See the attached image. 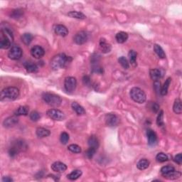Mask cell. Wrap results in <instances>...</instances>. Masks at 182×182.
I'll return each mask as SVG.
<instances>
[{"instance_id": "obj_1", "label": "cell", "mask_w": 182, "mask_h": 182, "mask_svg": "<svg viewBox=\"0 0 182 182\" xmlns=\"http://www.w3.org/2000/svg\"><path fill=\"white\" fill-rule=\"evenodd\" d=\"M72 58L70 56H67L65 54H58L53 57L51 61V66L53 70L56 71L64 68L68 64Z\"/></svg>"}, {"instance_id": "obj_2", "label": "cell", "mask_w": 182, "mask_h": 182, "mask_svg": "<svg viewBox=\"0 0 182 182\" xmlns=\"http://www.w3.org/2000/svg\"><path fill=\"white\" fill-rule=\"evenodd\" d=\"M19 96V89L15 87H8L3 89L1 92L0 99L1 101H6V100H14L17 99Z\"/></svg>"}, {"instance_id": "obj_3", "label": "cell", "mask_w": 182, "mask_h": 182, "mask_svg": "<svg viewBox=\"0 0 182 182\" xmlns=\"http://www.w3.org/2000/svg\"><path fill=\"white\" fill-rule=\"evenodd\" d=\"M42 98L46 103L54 108L58 107L62 102V99L60 96L50 93H44L42 95Z\"/></svg>"}, {"instance_id": "obj_4", "label": "cell", "mask_w": 182, "mask_h": 182, "mask_svg": "<svg viewBox=\"0 0 182 182\" xmlns=\"http://www.w3.org/2000/svg\"><path fill=\"white\" fill-rule=\"evenodd\" d=\"M130 94L132 100L135 102H137V103L140 104L144 103L146 101V99H147L145 93L142 89H140V88H136V87L132 88L130 90Z\"/></svg>"}, {"instance_id": "obj_5", "label": "cell", "mask_w": 182, "mask_h": 182, "mask_svg": "<svg viewBox=\"0 0 182 182\" xmlns=\"http://www.w3.org/2000/svg\"><path fill=\"white\" fill-rule=\"evenodd\" d=\"M46 114L49 118L56 121H62L66 118L64 113L58 109H50L47 111Z\"/></svg>"}, {"instance_id": "obj_6", "label": "cell", "mask_w": 182, "mask_h": 182, "mask_svg": "<svg viewBox=\"0 0 182 182\" xmlns=\"http://www.w3.org/2000/svg\"><path fill=\"white\" fill-rule=\"evenodd\" d=\"M77 80L74 77H67L64 81V87L67 92L72 93L76 88Z\"/></svg>"}, {"instance_id": "obj_7", "label": "cell", "mask_w": 182, "mask_h": 182, "mask_svg": "<svg viewBox=\"0 0 182 182\" xmlns=\"http://www.w3.org/2000/svg\"><path fill=\"white\" fill-rule=\"evenodd\" d=\"M22 49L20 47L18 46H14L13 47H11L9 53H8V56L11 60H19L22 56Z\"/></svg>"}, {"instance_id": "obj_8", "label": "cell", "mask_w": 182, "mask_h": 182, "mask_svg": "<svg viewBox=\"0 0 182 182\" xmlns=\"http://www.w3.org/2000/svg\"><path fill=\"white\" fill-rule=\"evenodd\" d=\"M88 39V35L86 31H79L74 36V42L78 45H82L84 44L85 43L87 42Z\"/></svg>"}, {"instance_id": "obj_9", "label": "cell", "mask_w": 182, "mask_h": 182, "mask_svg": "<svg viewBox=\"0 0 182 182\" xmlns=\"http://www.w3.org/2000/svg\"><path fill=\"white\" fill-rule=\"evenodd\" d=\"M105 122L106 124L109 127H115L119 124L120 120L116 115L112 113L107 114L105 115Z\"/></svg>"}, {"instance_id": "obj_10", "label": "cell", "mask_w": 182, "mask_h": 182, "mask_svg": "<svg viewBox=\"0 0 182 182\" xmlns=\"http://www.w3.org/2000/svg\"><path fill=\"white\" fill-rule=\"evenodd\" d=\"M31 54L33 58L39 59L44 56L45 51L40 46H35L31 49Z\"/></svg>"}, {"instance_id": "obj_11", "label": "cell", "mask_w": 182, "mask_h": 182, "mask_svg": "<svg viewBox=\"0 0 182 182\" xmlns=\"http://www.w3.org/2000/svg\"><path fill=\"white\" fill-rule=\"evenodd\" d=\"M51 169L57 173H63L66 171L67 166L61 162H56L51 165Z\"/></svg>"}, {"instance_id": "obj_12", "label": "cell", "mask_w": 182, "mask_h": 182, "mask_svg": "<svg viewBox=\"0 0 182 182\" xmlns=\"http://www.w3.org/2000/svg\"><path fill=\"white\" fill-rule=\"evenodd\" d=\"M55 33H56L57 35L61 36H66L68 34V29L65 27L64 25L62 24H58L55 27L54 29Z\"/></svg>"}, {"instance_id": "obj_13", "label": "cell", "mask_w": 182, "mask_h": 182, "mask_svg": "<svg viewBox=\"0 0 182 182\" xmlns=\"http://www.w3.org/2000/svg\"><path fill=\"white\" fill-rule=\"evenodd\" d=\"M18 122H19V120H18L17 115L11 116L5 120L3 122V125L5 127H11L16 125L18 123Z\"/></svg>"}, {"instance_id": "obj_14", "label": "cell", "mask_w": 182, "mask_h": 182, "mask_svg": "<svg viewBox=\"0 0 182 182\" xmlns=\"http://www.w3.org/2000/svg\"><path fill=\"white\" fill-rule=\"evenodd\" d=\"M147 136L148 140V144L149 145H154L157 142V136L152 130H148L147 132Z\"/></svg>"}, {"instance_id": "obj_15", "label": "cell", "mask_w": 182, "mask_h": 182, "mask_svg": "<svg viewBox=\"0 0 182 182\" xmlns=\"http://www.w3.org/2000/svg\"><path fill=\"white\" fill-rule=\"evenodd\" d=\"M100 49L102 53H107L110 52L112 47L110 43L107 42L105 39H101L100 41Z\"/></svg>"}, {"instance_id": "obj_16", "label": "cell", "mask_w": 182, "mask_h": 182, "mask_svg": "<svg viewBox=\"0 0 182 182\" xmlns=\"http://www.w3.org/2000/svg\"><path fill=\"white\" fill-rule=\"evenodd\" d=\"M24 68L27 71V72L29 73H36L39 70L38 66L31 61H27L24 63Z\"/></svg>"}, {"instance_id": "obj_17", "label": "cell", "mask_w": 182, "mask_h": 182, "mask_svg": "<svg viewBox=\"0 0 182 182\" xmlns=\"http://www.w3.org/2000/svg\"><path fill=\"white\" fill-rule=\"evenodd\" d=\"M11 146L14 147L19 152L24 151V150L27 149V144L23 140H17L15 142H14Z\"/></svg>"}, {"instance_id": "obj_18", "label": "cell", "mask_w": 182, "mask_h": 182, "mask_svg": "<svg viewBox=\"0 0 182 182\" xmlns=\"http://www.w3.org/2000/svg\"><path fill=\"white\" fill-rule=\"evenodd\" d=\"M71 107H72L73 110L76 112V113L78 115H83L86 114V110L83 108V107L81 106L80 104H78V102H74L71 104Z\"/></svg>"}, {"instance_id": "obj_19", "label": "cell", "mask_w": 182, "mask_h": 182, "mask_svg": "<svg viewBox=\"0 0 182 182\" xmlns=\"http://www.w3.org/2000/svg\"><path fill=\"white\" fill-rule=\"evenodd\" d=\"M149 74L151 78L154 81L159 80L162 77V73L159 69H151L149 71Z\"/></svg>"}, {"instance_id": "obj_20", "label": "cell", "mask_w": 182, "mask_h": 182, "mask_svg": "<svg viewBox=\"0 0 182 182\" xmlns=\"http://www.w3.org/2000/svg\"><path fill=\"white\" fill-rule=\"evenodd\" d=\"M117 42L119 43H123L127 41L128 39V34L124 31H120L115 36Z\"/></svg>"}, {"instance_id": "obj_21", "label": "cell", "mask_w": 182, "mask_h": 182, "mask_svg": "<svg viewBox=\"0 0 182 182\" xmlns=\"http://www.w3.org/2000/svg\"><path fill=\"white\" fill-rule=\"evenodd\" d=\"M88 144L90 147H93V148H95V149H98V148L99 147V140L98 138H97L96 136L92 135L89 137V139L88 140Z\"/></svg>"}, {"instance_id": "obj_22", "label": "cell", "mask_w": 182, "mask_h": 182, "mask_svg": "<svg viewBox=\"0 0 182 182\" xmlns=\"http://www.w3.org/2000/svg\"><path fill=\"white\" fill-rule=\"evenodd\" d=\"M36 135L38 137L43 138V137H46V136L50 135L51 132L49 130L45 129V128L39 127L36 129Z\"/></svg>"}, {"instance_id": "obj_23", "label": "cell", "mask_w": 182, "mask_h": 182, "mask_svg": "<svg viewBox=\"0 0 182 182\" xmlns=\"http://www.w3.org/2000/svg\"><path fill=\"white\" fill-rule=\"evenodd\" d=\"M173 110H174V112L176 114H178V115L181 114L182 105H181V101L180 99L177 98L175 100L173 106Z\"/></svg>"}, {"instance_id": "obj_24", "label": "cell", "mask_w": 182, "mask_h": 182, "mask_svg": "<svg viewBox=\"0 0 182 182\" xmlns=\"http://www.w3.org/2000/svg\"><path fill=\"white\" fill-rule=\"evenodd\" d=\"M149 166V162L146 159H142L140 160L136 164V167L140 170H144L147 169Z\"/></svg>"}, {"instance_id": "obj_25", "label": "cell", "mask_w": 182, "mask_h": 182, "mask_svg": "<svg viewBox=\"0 0 182 182\" xmlns=\"http://www.w3.org/2000/svg\"><path fill=\"white\" fill-rule=\"evenodd\" d=\"M68 16L71 18H75V19H85L86 18V15L82 12L77 11H71L68 13Z\"/></svg>"}, {"instance_id": "obj_26", "label": "cell", "mask_w": 182, "mask_h": 182, "mask_svg": "<svg viewBox=\"0 0 182 182\" xmlns=\"http://www.w3.org/2000/svg\"><path fill=\"white\" fill-rule=\"evenodd\" d=\"M154 52L156 53V54H157L160 58H165L166 57L165 52L164 51L163 49H162L159 45L154 44Z\"/></svg>"}, {"instance_id": "obj_27", "label": "cell", "mask_w": 182, "mask_h": 182, "mask_svg": "<svg viewBox=\"0 0 182 182\" xmlns=\"http://www.w3.org/2000/svg\"><path fill=\"white\" fill-rule=\"evenodd\" d=\"M81 175H82V171H81L80 170L76 169L74 170V171L69 174H68L67 178L70 180H76L78 179L79 177H80Z\"/></svg>"}, {"instance_id": "obj_28", "label": "cell", "mask_w": 182, "mask_h": 182, "mask_svg": "<svg viewBox=\"0 0 182 182\" xmlns=\"http://www.w3.org/2000/svg\"><path fill=\"white\" fill-rule=\"evenodd\" d=\"M14 114L17 116L27 115L29 114V108L26 106H20L16 110Z\"/></svg>"}, {"instance_id": "obj_29", "label": "cell", "mask_w": 182, "mask_h": 182, "mask_svg": "<svg viewBox=\"0 0 182 182\" xmlns=\"http://www.w3.org/2000/svg\"><path fill=\"white\" fill-rule=\"evenodd\" d=\"M33 40L32 34L29 33H25L21 36V41L25 45H29Z\"/></svg>"}, {"instance_id": "obj_30", "label": "cell", "mask_w": 182, "mask_h": 182, "mask_svg": "<svg viewBox=\"0 0 182 182\" xmlns=\"http://www.w3.org/2000/svg\"><path fill=\"white\" fill-rule=\"evenodd\" d=\"M175 171L174 167H172V166L170 165H167V166H165L161 169V174L164 177H165L166 176L169 174L171 173V172Z\"/></svg>"}, {"instance_id": "obj_31", "label": "cell", "mask_w": 182, "mask_h": 182, "mask_svg": "<svg viewBox=\"0 0 182 182\" xmlns=\"http://www.w3.org/2000/svg\"><path fill=\"white\" fill-rule=\"evenodd\" d=\"M128 56H129L130 62L133 66H136V56H137V53L133 50L130 51L128 53Z\"/></svg>"}, {"instance_id": "obj_32", "label": "cell", "mask_w": 182, "mask_h": 182, "mask_svg": "<svg viewBox=\"0 0 182 182\" xmlns=\"http://www.w3.org/2000/svg\"><path fill=\"white\" fill-rule=\"evenodd\" d=\"M171 78H167V80L165 81V84H164V86H162L161 88V92H160V93H161L162 96H166V95L167 94L168 89H169L170 83H171Z\"/></svg>"}, {"instance_id": "obj_33", "label": "cell", "mask_w": 182, "mask_h": 182, "mask_svg": "<svg viewBox=\"0 0 182 182\" xmlns=\"http://www.w3.org/2000/svg\"><path fill=\"white\" fill-rule=\"evenodd\" d=\"M68 149L70 152H72V153H75V154H78L81 152V148L80 146L74 144H70V145L68 147Z\"/></svg>"}, {"instance_id": "obj_34", "label": "cell", "mask_w": 182, "mask_h": 182, "mask_svg": "<svg viewBox=\"0 0 182 182\" xmlns=\"http://www.w3.org/2000/svg\"><path fill=\"white\" fill-rule=\"evenodd\" d=\"M181 174L180 173V172L179 171H177L175 170V171H172L171 172V173L169 174L166 176V177L165 178H166V179H178V178H179L180 177H181Z\"/></svg>"}, {"instance_id": "obj_35", "label": "cell", "mask_w": 182, "mask_h": 182, "mask_svg": "<svg viewBox=\"0 0 182 182\" xmlns=\"http://www.w3.org/2000/svg\"><path fill=\"white\" fill-rule=\"evenodd\" d=\"M156 159H157V162H162H162H165L168 161L169 158H168V156L166 154L160 152V153L157 154V155L156 156Z\"/></svg>"}, {"instance_id": "obj_36", "label": "cell", "mask_w": 182, "mask_h": 182, "mask_svg": "<svg viewBox=\"0 0 182 182\" xmlns=\"http://www.w3.org/2000/svg\"><path fill=\"white\" fill-rule=\"evenodd\" d=\"M118 61L120 63V65L123 67L124 69H128L130 68V64L128 63V61L127 60V58L124 56H121L120 57L119 59H118Z\"/></svg>"}, {"instance_id": "obj_37", "label": "cell", "mask_w": 182, "mask_h": 182, "mask_svg": "<svg viewBox=\"0 0 182 182\" xmlns=\"http://www.w3.org/2000/svg\"><path fill=\"white\" fill-rule=\"evenodd\" d=\"M69 139H70V136H69V134L67 133V132H63L61 133L60 140H61V142L63 144H66L68 143L69 141Z\"/></svg>"}, {"instance_id": "obj_38", "label": "cell", "mask_w": 182, "mask_h": 182, "mask_svg": "<svg viewBox=\"0 0 182 182\" xmlns=\"http://www.w3.org/2000/svg\"><path fill=\"white\" fill-rule=\"evenodd\" d=\"M29 117H30V119L33 122L38 121V120H40V118H41L40 114H39V112H36V111H32V112H31L30 113V115H29Z\"/></svg>"}, {"instance_id": "obj_39", "label": "cell", "mask_w": 182, "mask_h": 182, "mask_svg": "<svg viewBox=\"0 0 182 182\" xmlns=\"http://www.w3.org/2000/svg\"><path fill=\"white\" fill-rule=\"evenodd\" d=\"M96 151H97V149H95V148L90 147L88 149H87L86 152V157H88V159H92L93 157L95 155V154H96Z\"/></svg>"}, {"instance_id": "obj_40", "label": "cell", "mask_w": 182, "mask_h": 182, "mask_svg": "<svg viewBox=\"0 0 182 182\" xmlns=\"http://www.w3.org/2000/svg\"><path fill=\"white\" fill-rule=\"evenodd\" d=\"M157 123L158 124V126L164 125V112H163V110H161V111L159 112V115H158L157 119Z\"/></svg>"}, {"instance_id": "obj_41", "label": "cell", "mask_w": 182, "mask_h": 182, "mask_svg": "<svg viewBox=\"0 0 182 182\" xmlns=\"http://www.w3.org/2000/svg\"><path fill=\"white\" fill-rule=\"evenodd\" d=\"M23 14V11L20 10V9H16V10H14L11 13V17L12 18H14V19H18V18H20L21 16Z\"/></svg>"}, {"instance_id": "obj_42", "label": "cell", "mask_w": 182, "mask_h": 182, "mask_svg": "<svg viewBox=\"0 0 182 182\" xmlns=\"http://www.w3.org/2000/svg\"><path fill=\"white\" fill-rule=\"evenodd\" d=\"M93 71L95 73H97V74H102L103 73V69L101 66H100L98 64V63H96V64L93 66Z\"/></svg>"}, {"instance_id": "obj_43", "label": "cell", "mask_w": 182, "mask_h": 182, "mask_svg": "<svg viewBox=\"0 0 182 182\" xmlns=\"http://www.w3.org/2000/svg\"><path fill=\"white\" fill-rule=\"evenodd\" d=\"M19 152L17 151V149H15L14 147H12V146H11V147L9 148V156H10L11 157H16V156L18 154H19Z\"/></svg>"}, {"instance_id": "obj_44", "label": "cell", "mask_w": 182, "mask_h": 182, "mask_svg": "<svg viewBox=\"0 0 182 182\" xmlns=\"http://www.w3.org/2000/svg\"><path fill=\"white\" fill-rule=\"evenodd\" d=\"M154 88L155 90L156 93H160L161 92V84L159 80H155L154 83Z\"/></svg>"}, {"instance_id": "obj_45", "label": "cell", "mask_w": 182, "mask_h": 182, "mask_svg": "<svg viewBox=\"0 0 182 182\" xmlns=\"http://www.w3.org/2000/svg\"><path fill=\"white\" fill-rule=\"evenodd\" d=\"M174 161L177 162L178 165H181L182 163V154L181 153L178 154L177 155H176L174 157Z\"/></svg>"}, {"instance_id": "obj_46", "label": "cell", "mask_w": 182, "mask_h": 182, "mask_svg": "<svg viewBox=\"0 0 182 182\" xmlns=\"http://www.w3.org/2000/svg\"><path fill=\"white\" fill-rule=\"evenodd\" d=\"M83 83L84 85H86V86H90V83H91L90 77L88 76H83Z\"/></svg>"}, {"instance_id": "obj_47", "label": "cell", "mask_w": 182, "mask_h": 182, "mask_svg": "<svg viewBox=\"0 0 182 182\" xmlns=\"http://www.w3.org/2000/svg\"><path fill=\"white\" fill-rule=\"evenodd\" d=\"M151 109L154 112H157L159 110V105L157 104V103H152V106H151Z\"/></svg>"}, {"instance_id": "obj_48", "label": "cell", "mask_w": 182, "mask_h": 182, "mask_svg": "<svg viewBox=\"0 0 182 182\" xmlns=\"http://www.w3.org/2000/svg\"><path fill=\"white\" fill-rule=\"evenodd\" d=\"M2 181L3 182H11V181H13V179L9 177H5L2 178Z\"/></svg>"}]
</instances>
